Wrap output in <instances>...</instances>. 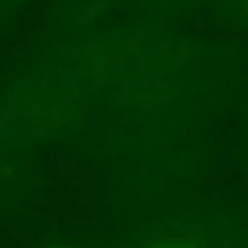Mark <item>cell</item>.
Instances as JSON below:
<instances>
[{
  "instance_id": "obj_1",
  "label": "cell",
  "mask_w": 248,
  "mask_h": 248,
  "mask_svg": "<svg viewBox=\"0 0 248 248\" xmlns=\"http://www.w3.org/2000/svg\"><path fill=\"white\" fill-rule=\"evenodd\" d=\"M141 248H202V246L183 235H159L148 240Z\"/></svg>"
},
{
  "instance_id": "obj_2",
  "label": "cell",
  "mask_w": 248,
  "mask_h": 248,
  "mask_svg": "<svg viewBox=\"0 0 248 248\" xmlns=\"http://www.w3.org/2000/svg\"><path fill=\"white\" fill-rule=\"evenodd\" d=\"M33 248H81V246H74V244H63V242H48V244H39Z\"/></svg>"
}]
</instances>
